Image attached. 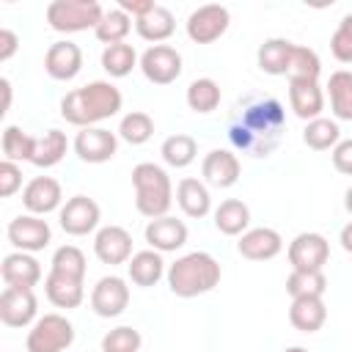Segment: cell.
<instances>
[{
    "mask_svg": "<svg viewBox=\"0 0 352 352\" xmlns=\"http://www.w3.org/2000/svg\"><path fill=\"white\" fill-rule=\"evenodd\" d=\"M231 25V14L226 6H217V3H209V6H198L184 28H187V38L195 41V44H214Z\"/></svg>",
    "mask_w": 352,
    "mask_h": 352,
    "instance_id": "9",
    "label": "cell"
},
{
    "mask_svg": "<svg viewBox=\"0 0 352 352\" xmlns=\"http://www.w3.org/2000/svg\"><path fill=\"white\" fill-rule=\"evenodd\" d=\"M50 270H52V272H60V275H72V278L85 280L88 261H85V253H82L77 245H60V248L52 253Z\"/></svg>",
    "mask_w": 352,
    "mask_h": 352,
    "instance_id": "39",
    "label": "cell"
},
{
    "mask_svg": "<svg viewBox=\"0 0 352 352\" xmlns=\"http://www.w3.org/2000/svg\"><path fill=\"white\" fill-rule=\"evenodd\" d=\"M6 236L8 242L14 245V250H22V253H38L44 250L50 242H52V228L44 217L38 214H16L8 228H6Z\"/></svg>",
    "mask_w": 352,
    "mask_h": 352,
    "instance_id": "10",
    "label": "cell"
},
{
    "mask_svg": "<svg viewBox=\"0 0 352 352\" xmlns=\"http://www.w3.org/2000/svg\"><path fill=\"white\" fill-rule=\"evenodd\" d=\"M220 278H223L220 261L206 250H192L179 256L173 264H168V272H165L168 289L182 300L209 294L220 283Z\"/></svg>",
    "mask_w": 352,
    "mask_h": 352,
    "instance_id": "3",
    "label": "cell"
},
{
    "mask_svg": "<svg viewBox=\"0 0 352 352\" xmlns=\"http://www.w3.org/2000/svg\"><path fill=\"white\" fill-rule=\"evenodd\" d=\"M0 91H3V110H0V113L6 116V113L11 110V82H8V77L0 80Z\"/></svg>",
    "mask_w": 352,
    "mask_h": 352,
    "instance_id": "49",
    "label": "cell"
},
{
    "mask_svg": "<svg viewBox=\"0 0 352 352\" xmlns=\"http://www.w3.org/2000/svg\"><path fill=\"white\" fill-rule=\"evenodd\" d=\"M94 256L110 267L126 264L135 256L132 253V234L124 226H102L94 234Z\"/></svg>",
    "mask_w": 352,
    "mask_h": 352,
    "instance_id": "16",
    "label": "cell"
},
{
    "mask_svg": "<svg viewBox=\"0 0 352 352\" xmlns=\"http://www.w3.org/2000/svg\"><path fill=\"white\" fill-rule=\"evenodd\" d=\"M0 278L6 286H16V289H33L41 280V264L33 253H22L14 250L8 256H3L0 264Z\"/></svg>",
    "mask_w": 352,
    "mask_h": 352,
    "instance_id": "21",
    "label": "cell"
},
{
    "mask_svg": "<svg viewBox=\"0 0 352 352\" xmlns=\"http://www.w3.org/2000/svg\"><path fill=\"white\" fill-rule=\"evenodd\" d=\"M154 135V118L143 110H129L126 116H121L118 121V140L129 143V146H143L148 143Z\"/></svg>",
    "mask_w": 352,
    "mask_h": 352,
    "instance_id": "37",
    "label": "cell"
},
{
    "mask_svg": "<svg viewBox=\"0 0 352 352\" xmlns=\"http://www.w3.org/2000/svg\"><path fill=\"white\" fill-rule=\"evenodd\" d=\"M286 256L294 272H322L330 261V242L316 231H302L289 242Z\"/></svg>",
    "mask_w": 352,
    "mask_h": 352,
    "instance_id": "7",
    "label": "cell"
},
{
    "mask_svg": "<svg viewBox=\"0 0 352 352\" xmlns=\"http://www.w3.org/2000/svg\"><path fill=\"white\" fill-rule=\"evenodd\" d=\"M289 322L300 333H316L327 322V305L322 297H297L289 305Z\"/></svg>",
    "mask_w": 352,
    "mask_h": 352,
    "instance_id": "26",
    "label": "cell"
},
{
    "mask_svg": "<svg viewBox=\"0 0 352 352\" xmlns=\"http://www.w3.org/2000/svg\"><path fill=\"white\" fill-rule=\"evenodd\" d=\"M286 292L292 300L297 297H324L327 292V278L324 272H289L286 278Z\"/></svg>",
    "mask_w": 352,
    "mask_h": 352,
    "instance_id": "40",
    "label": "cell"
},
{
    "mask_svg": "<svg viewBox=\"0 0 352 352\" xmlns=\"http://www.w3.org/2000/svg\"><path fill=\"white\" fill-rule=\"evenodd\" d=\"M121 104L124 96L110 80H91L88 85L74 88L60 99V116L66 124L85 129V126H99L102 121L118 116Z\"/></svg>",
    "mask_w": 352,
    "mask_h": 352,
    "instance_id": "2",
    "label": "cell"
},
{
    "mask_svg": "<svg viewBox=\"0 0 352 352\" xmlns=\"http://www.w3.org/2000/svg\"><path fill=\"white\" fill-rule=\"evenodd\" d=\"M140 72L154 85H170L182 74V52L170 44H151L140 55Z\"/></svg>",
    "mask_w": 352,
    "mask_h": 352,
    "instance_id": "11",
    "label": "cell"
},
{
    "mask_svg": "<svg viewBox=\"0 0 352 352\" xmlns=\"http://www.w3.org/2000/svg\"><path fill=\"white\" fill-rule=\"evenodd\" d=\"M184 99H187V107H190L192 113L206 116V113H212V110L220 107L223 91H220L217 80H212V77H198V80H192V82L187 85Z\"/></svg>",
    "mask_w": 352,
    "mask_h": 352,
    "instance_id": "33",
    "label": "cell"
},
{
    "mask_svg": "<svg viewBox=\"0 0 352 352\" xmlns=\"http://www.w3.org/2000/svg\"><path fill=\"white\" fill-rule=\"evenodd\" d=\"M135 66H140V58H138V52H135L132 44L121 41V44H110V47L102 50V69H104L113 80L126 77Z\"/></svg>",
    "mask_w": 352,
    "mask_h": 352,
    "instance_id": "35",
    "label": "cell"
},
{
    "mask_svg": "<svg viewBox=\"0 0 352 352\" xmlns=\"http://www.w3.org/2000/svg\"><path fill=\"white\" fill-rule=\"evenodd\" d=\"M327 99H330V113L336 121H352V72L338 69L330 74L327 85Z\"/></svg>",
    "mask_w": 352,
    "mask_h": 352,
    "instance_id": "30",
    "label": "cell"
},
{
    "mask_svg": "<svg viewBox=\"0 0 352 352\" xmlns=\"http://www.w3.org/2000/svg\"><path fill=\"white\" fill-rule=\"evenodd\" d=\"M19 190H25L22 187V168H19V162L3 160L0 162V195L3 198H11Z\"/></svg>",
    "mask_w": 352,
    "mask_h": 352,
    "instance_id": "44",
    "label": "cell"
},
{
    "mask_svg": "<svg viewBox=\"0 0 352 352\" xmlns=\"http://www.w3.org/2000/svg\"><path fill=\"white\" fill-rule=\"evenodd\" d=\"M99 220H102V209L88 195L66 198V204L58 212V223L69 236H88V234L99 231Z\"/></svg>",
    "mask_w": 352,
    "mask_h": 352,
    "instance_id": "8",
    "label": "cell"
},
{
    "mask_svg": "<svg viewBox=\"0 0 352 352\" xmlns=\"http://www.w3.org/2000/svg\"><path fill=\"white\" fill-rule=\"evenodd\" d=\"M173 30H176V16H173L170 8L160 6V3H157L154 11H148L146 16L135 19V33H138L143 41H148V44H162V41H168V38L173 36Z\"/></svg>",
    "mask_w": 352,
    "mask_h": 352,
    "instance_id": "27",
    "label": "cell"
},
{
    "mask_svg": "<svg viewBox=\"0 0 352 352\" xmlns=\"http://www.w3.org/2000/svg\"><path fill=\"white\" fill-rule=\"evenodd\" d=\"M74 344V324L63 314L38 316L25 338V352H66Z\"/></svg>",
    "mask_w": 352,
    "mask_h": 352,
    "instance_id": "6",
    "label": "cell"
},
{
    "mask_svg": "<svg viewBox=\"0 0 352 352\" xmlns=\"http://www.w3.org/2000/svg\"><path fill=\"white\" fill-rule=\"evenodd\" d=\"M33 146H36V138L28 135L22 126L8 124V126L3 129V138H0L3 160H11V162H30V157H33Z\"/></svg>",
    "mask_w": 352,
    "mask_h": 352,
    "instance_id": "38",
    "label": "cell"
},
{
    "mask_svg": "<svg viewBox=\"0 0 352 352\" xmlns=\"http://www.w3.org/2000/svg\"><path fill=\"white\" fill-rule=\"evenodd\" d=\"M322 74V60L319 55L311 50V47H302V44H294V52H292V63H289V80H319Z\"/></svg>",
    "mask_w": 352,
    "mask_h": 352,
    "instance_id": "41",
    "label": "cell"
},
{
    "mask_svg": "<svg viewBox=\"0 0 352 352\" xmlns=\"http://www.w3.org/2000/svg\"><path fill=\"white\" fill-rule=\"evenodd\" d=\"M283 352H308V349H305V346H286Z\"/></svg>",
    "mask_w": 352,
    "mask_h": 352,
    "instance_id": "51",
    "label": "cell"
},
{
    "mask_svg": "<svg viewBox=\"0 0 352 352\" xmlns=\"http://www.w3.org/2000/svg\"><path fill=\"white\" fill-rule=\"evenodd\" d=\"M69 151V138L66 132L60 129H47L41 138H36V146H33V157L30 162L36 168H52L58 165Z\"/></svg>",
    "mask_w": 352,
    "mask_h": 352,
    "instance_id": "31",
    "label": "cell"
},
{
    "mask_svg": "<svg viewBox=\"0 0 352 352\" xmlns=\"http://www.w3.org/2000/svg\"><path fill=\"white\" fill-rule=\"evenodd\" d=\"M132 25H135V19H132L126 11H121V8H110V11H104V16H102V22L96 25L94 36H96L104 47H110V44H121V41H126Z\"/></svg>",
    "mask_w": 352,
    "mask_h": 352,
    "instance_id": "36",
    "label": "cell"
},
{
    "mask_svg": "<svg viewBox=\"0 0 352 352\" xmlns=\"http://www.w3.org/2000/svg\"><path fill=\"white\" fill-rule=\"evenodd\" d=\"M236 250H239V256L248 258V261H270V258H275V256L283 250V236H280L275 228H267V226L248 228V231L239 236Z\"/></svg>",
    "mask_w": 352,
    "mask_h": 352,
    "instance_id": "20",
    "label": "cell"
},
{
    "mask_svg": "<svg viewBox=\"0 0 352 352\" xmlns=\"http://www.w3.org/2000/svg\"><path fill=\"white\" fill-rule=\"evenodd\" d=\"M140 330H135L132 324H118L113 330H107L102 336V352H140Z\"/></svg>",
    "mask_w": 352,
    "mask_h": 352,
    "instance_id": "42",
    "label": "cell"
},
{
    "mask_svg": "<svg viewBox=\"0 0 352 352\" xmlns=\"http://www.w3.org/2000/svg\"><path fill=\"white\" fill-rule=\"evenodd\" d=\"M160 154H162L165 165H170V168H187V165H192L195 157H198V143H195L192 135L176 132V135H170V138L162 140Z\"/></svg>",
    "mask_w": 352,
    "mask_h": 352,
    "instance_id": "34",
    "label": "cell"
},
{
    "mask_svg": "<svg viewBox=\"0 0 352 352\" xmlns=\"http://www.w3.org/2000/svg\"><path fill=\"white\" fill-rule=\"evenodd\" d=\"M330 52L338 63H352V14H344L330 36Z\"/></svg>",
    "mask_w": 352,
    "mask_h": 352,
    "instance_id": "43",
    "label": "cell"
},
{
    "mask_svg": "<svg viewBox=\"0 0 352 352\" xmlns=\"http://www.w3.org/2000/svg\"><path fill=\"white\" fill-rule=\"evenodd\" d=\"M143 236H146L151 250H157V253H176V250H182L187 245V226H184V220H179L173 214H165V217L148 220Z\"/></svg>",
    "mask_w": 352,
    "mask_h": 352,
    "instance_id": "19",
    "label": "cell"
},
{
    "mask_svg": "<svg viewBox=\"0 0 352 352\" xmlns=\"http://www.w3.org/2000/svg\"><path fill=\"white\" fill-rule=\"evenodd\" d=\"M344 209L352 214V184L346 187V192H344Z\"/></svg>",
    "mask_w": 352,
    "mask_h": 352,
    "instance_id": "50",
    "label": "cell"
},
{
    "mask_svg": "<svg viewBox=\"0 0 352 352\" xmlns=\"http://www.w3.org/2000/svg\"><path fill=\"white\" fill-rule=\"evenodd\" d=\"M212 217H214V228L226 236H242L250 228V206L239 198L220 201V206L212 212Z\"/></svg>",
    "mask_w": 352,
    "mask_h": 352,
    "instance_id": "29",
    "label": "cell"
},
{
    "mask_svg": "<svg viewBox=\"0 0 352 352\" xmlns=\"http://www.w3.org/2000/svg\"><path fill=\"white\" fill-rule=\"evenodd\" d=\"M132 187H135V209L148 217H165L173 206V182L168 176V170L157 162H138L132 168Z\"/></svg>",
    "mask_w": 352,
    "mask_h": 352,
    "instance_id": "4",
    "label": "cell"
},
{
    "mask_svg": "<svg viewBox=\"0 0 352 352\" xmlns=\"http://www.w3.org/2000/svg\"><path fill=\"white\" fill-rule=\"evenodd\" d=\"M80 69H82V50L74 41L60 38V41L47 47V52H44V72L52 80L69 82V80H74L80 74Z\"/></svg>",
    "mask_w": 352,
    "mask_h": 352,
    "instance_id": "18",
    "label": "cell"
},
{
    "mask_svg": "<svg viewBox=\"0 0 352 352\" xmlns=\"http://www.w3.org/2000/svg\"><path fill=\"white\" fill-rule=\"evenodd\" d=\"M74 154L88 165L110 162L118 151V132H110L104 126H85L72 140Z\"/></svg>",
    "mask_w": 352,
    "mask_h": 352,
    "instance_id": "12",
    "label": "cell"
},
{
    "mask_svg": "<svg viewBox=\"0 0 352 352\" xmlns=\"http://www.w3.org/2000/svg\"><path fill=\"white\" fill-rule=\"evenodd\" d=\"M19 50V36L11 28H0V63L11 60Z\"/></svg>",
    "mask_w": 352,
    "mask_h": 352,
    "instance_id": "46",
    "label": "cell"
},
{
    "mask_svg": "<svg viewBox=\"0 0 352 352\" xmlns=\"http://www.w3.org/2000/svg\"><path fill=\"white\" fill-rule=\"evenodd\" d=\"M129 305V286L118 275H104L91 289V308L102 319H116Z\"/></svg>",
    "mask_w": 352,
    "mask_h": 352,
    "instance_id": "14",
    "label": "cell"
},
{
    "mask_svg": "<svg viewBox=\"0 0 352 352\" xmlns=\"http://www.w3.org/2000/svg\"><path fill=\"white\" fill-rule=\"evenodd\" d=\"M292 52H294V41H289V38H267L256 52V63H258V69L264 74L286 77L289 74V63H292Z\"/></svg>",
    "mask_w": 352,
    "mask_h": 352,
    "instance_id": "28",
    "label": "cell"
},
{
    "mask_svg": "<svg viewBox=\"0 0 352 352\" xmlns=\"http://www.w3.org/2000/svg\"><path fill=\"white\" fill-rule=\"evenodd\" d=\"M338 242H341V248H344V250L352 256V220H349V223L341 228V234H338Z\"/></svg>",
    "mask_w": 352,
    "mask_h": 352,
    "instance_id": "48",
    "label": "cell"
},
{
    "mask_svg": "<svg viewBox=\"0 0 352 352\" xmlns=\"http://www.w3.org/2000/svg\"><path fill=\"white\" fill-rule=\"evenodd\" d=\"M239 173H242V162L231 148H212L201 162L204 182L209 187H217V190L234 187L239 182Z\"/></svg>",
    "mask_w": 352,
    "mask_h": 352,
    "instance_id": "17",
    "label": "cell"
},
{
    "mask_svg": "<svg viewBox=\"0 0 352 352\" xmlns=\"http://www.w3.org/2000/svg\"><path fill=\"white\" fill-rule=\"evenodd\" d=\"M38 319V300L33 289L6 286L0 292V322L6 327H30Z\"/></svg>",
    "mask_w": 352,
    "mask_h": 352,
    "instance_id": "13",
    "label": "cell"
},
{
    "mask_svg": "<svg viewBox=\"0 0 352 352\" xmlns=\"http://www.w3.org/2000/svg\"><path fill=\"white\" fill-rule=\"evenodd\" d=\"M289 104L305 124L319 118L324 110V91L319 80H289Z\"/></svg>",
    "mask_w": 352,
    "mask_h": 352,
    "instance_id": "22",
    "label": "cell"
},
{
    "mask_svg": "<svg viewBox=\"0 0 352 352\" xmlns=\"http://www.w3.org/2000/svg\"><path fill=\"white\" fill-rule=\"evenodd\" d=\"M176 204L179 209L192 217V220H201L212 212V192H209V184L204 179H192V176H184L179 184H176Z\"/></svg>",
    "mask_w": 352,
    "mask_h": 352,
    "instance_id": "24",
    "label": "cell"
},
{
    "mask_svg": "<svg viewBox=\"0 0 352 352\" xmlns=\"http://www.w3.org/2000/svg\"><path fill=\"white\" fill-rule=\"evenodd\" d=\"M22 206L28 209V214H38V217L50 212H60L63 206L60 182L52 176H33L22 190Z\"/></svg>",
    "mask_w": 352,
    "mask_h": 352,
    "instance_id": "15",
    "label": "cell"
},
{
    "mask_svg": "<svg viewBox=\"0 0 352 352\" xmlns=\"http://www.w3.org/2000/svg\"><path fill=\"white\" fill-rule=\"evenodd\" d=\"M283 132V107L278 99H258L256 104L245 107L239 121L228 126V138L234 148L250 157H267Z\"/></svg>",
    "mask_w": 352,
    "mask_h": 352,
    "instance_id": "1",
    "label": "cell"
},
{
    "mask_svg": "<svg viewBox=\"0 0 352 352\" xmlns=\"http://www.w3.org/2000/svg\"><path fill=\"white\" fill-rule=\"evenodd\" d=\"M333 168L344 176H352V138H344L333 151H330Z\"/></svg>",
    "mask_w": 352,
    "mask_h": 352,
    "instance_id": "45",
    "label": "cell"
},
{
    "mask_svg": "<svg viewBox=\"0 0 352 352\" xmlns=\"http://www.w3.org/2000/svg\"><path fill=\"white\" fill-rule=\"evenodd\" d=\"M126 272H129V280H132L135 286L148 289V286H157V283L165 278L168 267H165L162 253H157V250L148 248V250H138V253L126 261Z\"/></svg>",
    "mask_w": 352,
    "mask_h": 352,
    "instance_id": "25",
    "label": "cell"
},
{
    "mask_svg": "<svg viewBox=\"0 0 352 352\" xmlns=\"http://www.w3.org/2000/svg\"><path fill=\"white\" fill-rule=\"evenodd\" d=\"M302 143L308 148H314V151H333L341 143V126H338V121L336 118H324V116L308 121L305 129H302Z\"/></svg>",
    "mask_w": 352,
    "mask_h": 352,
    "instance_id": "32",
    "label": "cell"
},
{
    "mask_svg": "<svg viewBox=\"0 0 352 352\" xmlns=\"http://www.w3.org/2000/svg\"><path fill=\"white\" fill-rule=\"evenodd\" d=\"M44 294L55 308L72 311V308H80V302L85 300V280L50 270L44 278Z\"/></svg>",
    "mask_w": 352,
    "mask_h": 352,
    "instance_id": "23",
    "label": "cell"
},
{
    "mask_svg": "<svg viewBox=\"0 0 352 352\" xmlns=\"http://www.w3.org/2000/svg\"><path fill=\"white\" fill-rule=\"evenodd\" d=\"M44 16L55 33H82L88 28L96 30L104 8L96 0H52Z\"/></svg>",
    "mask_w": 352,
    "mask_h": 352,
    "instance_id": "5",
    "label": "cell"
},
{
    "mask_svg": "<svg viewBox=\"0 0 352 352\" xmlns=\"http://www.w3.org/2000/svg\"><path fill=\"white\" fill-rule=\"evenodd\" d=\"M154 0H118V8L121 11H126L132 19H140V16H146L148 11H154Z\"/></svg>",
    "mask_w": 352,
    "mask_h": 352,
    "instance_id": "47",
    "label": "cell"
}]
</instances>
